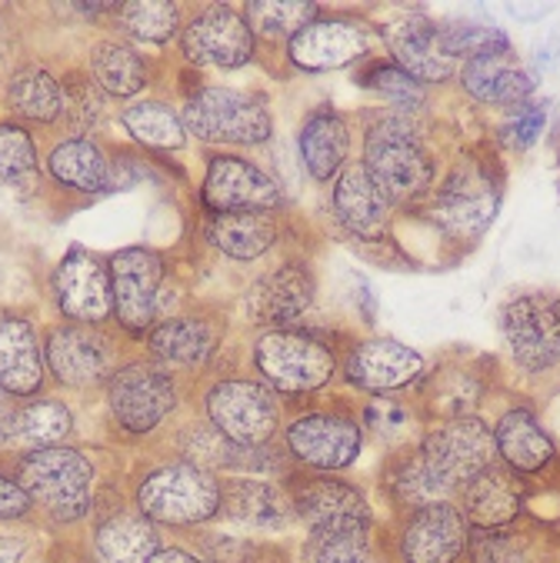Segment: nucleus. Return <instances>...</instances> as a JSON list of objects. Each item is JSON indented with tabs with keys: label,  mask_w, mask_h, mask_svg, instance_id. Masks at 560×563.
<instances>
[{
	"label": "nucleus",
	"mask_w": 560,
	"mask_h": 563,
	"mask_svg": "<svg viewBox=\"0 0 560 563\" xmlns=\"http://www.w3.org/2000/svg\"><path fill=\"white\" fill-rule=\"evenodd\" d=\"M251 367L281 400H307L341 374V354L307 327H274L254 336Z\"/></svg>",
	"instance_id": "1"
},
{
	"label": "nucleus",
	"mask_w": 560,
	"mask_h": 563,
	"mask_svg": "<svg viewBox=\"0 0 560 563\" xmlns=\"http://www.w3.org/2000/svg\"><path fill=\"white\" fill-rule=\"evenodd\" d=\"M361 164L394 200V207L424 197L437 184L433 154L427 151L414 121L404 114H384L367 128Z\"/></svg>",
	"instance_id": "2"
},
{
	"label": "nucleus",
	"mask_w": 560,
	"mask_h": 563,
	"mask_svg": "<svg viewBox=\"0 0 560 563\" xmlns=\"http://www.w3.org/2000/svg\"><path fill=\"white\" fill-rule=\"evenodd\" d=\"M417 454L433 487L443 494V500H451L461 497L471 481H477L487 467L497 464V443L494 430L477 413H468L433 423L417 443Z\"/></svg>",
	"instance_id": "3"
},
{
	"label": "nucleus",
	"mask_w": 560,
	"mask_h": 563,
	"mask_svg": "<svg viewBox=\"0 0 560 563\" xmlns=\"http://www.w3.org/2000/svg\"><path fill=\"white\" fill-rule=\"evenodd\" d=\"M180 121L187 134L204 144H234L257 147L274 134L271 103L264 93L234 90V87H200L187 97Z\"/></svg>",
	"instance_id": "4"
},
{
	"label": "nucleus",
	"mask_w": 560,
	"mask_h": 563,
	"mask_svg": "<svg viewBox=\"0 0 560 563\" xmlns=\"http://www.w3.org/2000/svg\"><path fill=\"white\" fill-rule=\"evenodd\" d=\"M94 464L80 454L77 446H47L31 450L18 464V484L37 504L44 514H51L57 523H74L87 517L94 504Z\"/></svg>",
	"instance_id": "5"
},
{
	"label": "nucleus",
	"mask_w": 560,
	"mask_h": 563,
	"mask_svg": "<svg viewBox=\"0 0 560 563\" xmlns=\"http://www.w3.org/2000/svg\"><path fill=\"white\" fill-rule=\"evenodd\" d=\"M497 210H501V187L494 184L491 170L474 161H461L433 187L424 217L447 241L474 244L491 231Z\"/></svg>",
	"instance_id": "6"
},
{
	"label": "nucleus",
	"mask_w": 560,
	"mask_h": 563,
	"mask_svg": "<svg viewBox=\"0 0 560 563\" xmlns=\"http://www.w3.org/2000/svg\"><path fill=\"white\" fill-rule=\"evenodd\" d=\"M138 510L161 527H200L220 514V481L187 461L164 464L141 481Z\"/></svg>",
	"instance_id": "7"
},
{
	"label": "nucleus",
	"mask_w": 560,
	"mask_h": 563,
	"mask_svg": "<svg viewBox=\"0 0 560 563\" xmlns=\"http://www.w3.org/2000/svg\"><path fill=\"white\" fill-rule=\"evenodd\" d=\"M207 423L234 446H267L281 430V397L257 377H220L204 394Z\"/></svg>",
	"instance_id": "8"
},
{
	"label": "nucleus",
	"mask_w": 560,
	"mask_h": 563,
	"mask_svg": "<svg viewBox=\"0 0 560 563\" xmlns=\"http://www.w3.org/2000/svg\"><path fill=\"white\" fill-rule=\"evenodd\" d=\"M501 333L520 374H550L553 367H560V294H517L501 310Z\"/></svg>",
	"instance_id": "9"
},
{
	"label": "nucleus",
	"mask_w": 560,
	"mask_h": 563,
	"mask_svg": "<svg viewBox=\"0 0 560 563\" xmlns=\"http://www.w3.org/2000/svg\"><path fill=\"white\" fill-rule=\"evenodd\" d=\"M364 423L348 410H300L284 427V454L310 474H338L364 454Z\"/></svg>",
	"instance_id": "10"
},
{
	"label": "nucleus",
	"mask_w": 560,
	"mask_h": 563,
	"mask_svg": "<svg viewBox=\"0 0 560 563\" xmlns=\"http://www.w3.org/2000/svg\"><path fill=\"white\" fill-rule=\"evenodd\" d=\"M177 400H180L177 377L157 361L121 364L118 374L107 380V410L128 433L157 430L177 410Z\"/></svg>",
	"instance_id": "11"
},
{
	"label": "nucleus",
	"mask_w": 560,
	"mask_h": 563,
	"mask_svg": "<svg viewBox=\"0 0 560 563\" xmlns=\"http://www.w3.org/2000/svg\"><path fill=\"white\" fill-rule=\"evenodd\" d=\"M180 54L197 70H241L257 60V37L244 11L207 4L180 31Z\"/></svg>",
	"instance_id": "12"
},
{
	"label": "nucleus",
	"mask_w": 560,
	"mask_h": 563,
	"mask_svg": "<svg viewBox=\"0 0 560 563\" xmlns=\"http://www.w3.org/2000/svg\"><path fill=\"white\" fill-rule=\"evenodd\" d=\"M381 44V31L371 21L348 18V14H330L310 21L290 44H287V60L300 74H330L344 70Z\"/></svg>",
	"instance_id": "13"
},
{
	"label": "nucleus",
	"mask_w": 560,
	"mask_h": 563,
	"mask_svg": "<svg viewBox=\"0 0 560 563\" xmlns=\"http://www.w3.org/2000/svg\"><path fill=\"white\" fill-rule=\"evenodd\" d=\"M200 200L210 213H277L287 203L274 174L238 154L207 157Z\"/></svg>",
	"instance_id": "14"
},
{
	"label": "nucleus",
	"mask_w": 560,
	"mask_h": 563,
	"mask_svg": "<svg viewBox=\"0 0 560 563\" xmlns=\"http://www.w3.org/2000/svg\"><path fill=\"white\" fill-rule=\"evenodd\" d=\"M290 500H294L297 520L307 527L310 540L351 533V530H371V523H374L364 490L341 477H333V474L294 477Z\"/></svg>",
	"instance_id": "15"
},
{
	"label": "nucleus",
	"mask_w": 560,
	"mask_h": 563,
	"mask_svg": "<svg viewBox=\"0 0 560 563\" xmlns=\"http://www.w3.org/2000/svg\"><path fill=\"white\" fill-rule=\"evenodd\" d=\"M44 364L54 374V380L67 390L107 387V380L121 367L114 344L94 327H77V323H61L47 330Z\"/></svg>",
	"instance_id": "16"
},
{
	"label": "nucleus",
	"mask_w": 560,
	"mask_h": 563,
	"mask_svg": "<svg viewBox=\"0 0 560 563\" xmlns=\"http://www.w3.org/2000/svg\"><path fill=\"white\" fill-rule=\"evenodd\" d=\"M110 294H114V320L128 333H151L161 313L164 261L147 247H124L107 261Z\"/></svg>",
	"instance_id": "17"
},
{
	"label": "nucleus",
	"mask_w": 560,
	"mask_h": 563,
	"mask_svg": "<svg viewBox=\"0 0 560 563\" xmlns=\"http://www.w3.org/2000/svg\"><path fill=\"white\" fill-rule=\"evenodd\" d=\"M424 374V357L414 347L394 341V336H367L341 357L344 384L367 397H394L414 387Z\"/></svg>",
	"instance_id": "18"
},
{
	"label": "nucleus",
	"mask_w": 560,
	"mask_h": 563,
	"mask_svg": "<svg viewBox=\"0 0 560 563\" xmlns=\"http://www.w3.org/2000/svg\"><path fill=\"white\" fill-rule=\"evenodd\" d=\"M51 287H54V303L67 323L100 327L114 317V294H110L107 264L84 247H70L61 257Z\"/></svg>",
	"instance_id": "19"
},
{
	"label": "nucleus",
	"mask_w": 560,
	"mask_h": 563,
	"mask_svg": "<svg viewBox=\"0 0 560 563\" xmlns=\"http://www.w3.org/2000/svg\"><path fill=\"white\" fill-rule=\"evenodd\" d=\"M333 223L361 244H377L387 238L394 200L377 187V180L367 174L361 161H351L330 184L327 197Z\"/></svg>",
	"instance_id": "20"
},
{
	"label": "nucleus",
	"mask_w": 560,
	"mask_h": 563,
	"mask_svg": "<svg viewBox=\"0 0 560 563\" xmlns=\"http://www.w3.org/2000/svg\"><path fill=\"white\" fill-rule=\"evenodd\" d=\"M317 297V277L310 261L287 257L274 271H267L261 280H254L248 294V317L261 330L274 327H300L310 313Z\"/></svg>",
	"instance_id": "21"
},
{
	"label": "nucleus",
	"mask_w": 560,
	"mask_h": 563,
	"mask_svg": "<svg viewBox=\"0 0 560 563\" xmlns=\"http://www.w3.org/2000/svg\"><path fill=\"white\" fill-rule=\"evenodd\" d=\"M381 41L384 47L391 51L394 64L414 77L417 84H447L454 80L461 64L454 57H447L443 44H440V34H437V21L427 18V14H400V18H391L384 27H381Z\"/></svg>",
	"instance_id": "22"
},
{
	"label": "nucleus",
	"mask_w": 560,
	"mask_h": 563,
	"mask_svg": "<svg viewBox=\"0 0 560 563\" xmlns=\"http://www.w3.org/2000/svg\"><path fill=\"white\" fill-rule=\"evenodd\" d=\"M464 547L468 520L454 500L410 510L397 543L404 563H458Z\"/></svg>",
	"instance_id": "23"
},
{
	"label": "nucleus",
	"mask_w": 560,
	"mask_h": 563,
	"mask_svg": "<svg viewBox=\"0 0 560 563\" xmlns=\"http://www.w3.org/2000/svg\"><path fill=\"white\" fill-rule=\"evenodd\" d=\"M234 527L281 533L297 523L290 490L257 481V477H228L220 481V514Z\"/></svg>",
	"instance_id": "24"
},
{
	"label": "nucleus",
	"mask_w": 560,
	"mask_h": 563,
	"mask_svg": "<svg viewBox=\"0 0 560 563\" xmlns=\"http://www.w3.org/2000/svg\"><path fill=\"white\" fill-rule=\"evenodd\" d=\"M297 151L307 177L314 184H333L348 164H351V124L333 103H320L307 110L300 131H297Z\"/></svg>",
	"instance_id": "25"
},
{
	"label": "nucleus",
	"mask_w": 560,
	"mask_h": 563,
	"mask_svg": "<svg viewBox=\"0 0 560 563\" xmlns=\"http://www.w3.org/2000/svg\"><path fill=\"white\" fill-rule=\"evenodd\" d=\"M47 364L37 330L28 317L0 313V387L18 400H31L44 390Z\"/></svg>",
	"instance_id": "26"
},
{
	"label": "nucleus",
	"mask_w": 560,
	"mask_h": 563,
	"mask_svg": "<svg viewBox=\"0 0 560 563\" xmlns=\"http://www.w3.org/2000/svg\"><path fill=\"white\" fill-rule=\"evenodd\" d=\"M464 93L484 107H520L537 90V74L514 51L497 57L468 60L458 70Z\"/></svg>",
	"instance_id": "27"
},
{
	"label": "nucleus",
	"mask_w": 560,
	"mask_h": 563,
	"mask_svg": "<svg viewBox=\"0 0 560 563\" xmlns=\"http://www.w3.org/2000/svg\"><path fill=\"white\" fill-rule=\"evenodd\" d=\"M220 347V330L207 317H174L154 323L147 333V354L161 367L174 371H204Z\"/></svg>",
	"instance_id": "28"
},
{
	"label": "nucleus",
	"mask_w": 560,
	"mask_h": 563,
	"mask_svg": "<svg viewBox=\"0 0 560 563\" xmlns=\"http://www.w3.org/2000/svg\"><path fill=\"white\" fill-rule=\"evenodd\" d=\"M494 443H497V461L514 471L517 477L540 474L553 464L557 457V443L543 430L534 410L527 407H510L501 413L494 427Z\"/></svg>",
	"instance_id": "29"
},
{
	"label": "nucleus",
	"mask_w": 560,
	"mask_h": 563,
	"mask_svg": "<svg viewBox=\"0 0 560 563\" xmlns=\"http://www.w3.org/2000/svg\"><path fill=\"white\" fill-rule=\"evenodd\" d=\"M524 484L504 464L487 467L461 490V514L477 530H504L524 514Z\"/></svg>",
	"instance_id": "30"
},
{
	"label": "nucleus",
	"mask_w": 560,
	"mask_h": 563,
	"mask_svg": "<svg viewBox=\"0 0 560 563\" xmlns=\"http://www.w3.org/2000/svg\"><path fill=\"white\" fill-rule=\"evenodd\" d=\"M284 238L277 213H210L207 241L234 264H254L267 257Z\"/></svg>",
	"instance_id": "31"
},
{
	"label": "nucleus",
	"mask_w": 560,
	"mask_h": 563,
	"mask_svg": "<svg viewBox=\"0 0 560 563\" xmlns=\"http://www.w3.org/2000/svg\"><path fill=\"white\" fill-rule=\"evenodd\" d=\"M157 550L161 537L141 510H118L94 530L97 563H151Z\"/></svg>",
	"instance_id": "32"
},
{
	"label": "nucleus",
	"mask_w": 560,
	"mask_h": 563,
	"mask_svg": "<svg viewBox=\"0 0 560 563\" xmlns=\"http://www.w3.org/2000/svg\"><path fill=\"white\" fill-rule=\"evenodd\" d=\"M47 170L67 190H80V194L110 190V157L100 151L97 141L84 134L57 141L47 154Z\"/></svg>",
	"instance_id": "33"
},
{
	"label": "nucleus",
	"mask_w": 560,
	"mask_h": 563,
	"mask_svg": "<svg viewBox=\"0 0 560 563\" xmlns=\"http://www.w3.org/2000/svg\"><path fill=\"white\" fill-rule=\"evenodd\" d=\"M8 107L21 121L51 128L64 118V84L47 67H18L8 77Z\"/></svg>",
	"instance_id": "34"
},
{
	"label": "nucleus",
	"mask_w": 560,
	"mask_h": 563,
	"mask_svg": "<svg viewBox=\"0 0 560 563\" xmlns=\"http://www.w3.org/2000/svg\"><path fill=\"white\" fill-rule=\"evenodd\" d=\"M87 74L110 97H138L147 87V60L124 41L103 37L90 47Z\"/></svg>",
	"instance_id": "35"
},
{
	"label": "nucleus",
	"mask_w": 560,
	"mask_h": 563,
	"mask_svg": "<svg viewBox=\"0 0 560 563\" xmlns=\"http://www.w3.org/2000/svg\"><path fill=\"white\" fill-rule=\"evenodd\" d=\"M424 410L437 420H454L468 417L477 410L484 397V380L471 364H451L440 367L427 384H424Z\"/></svg>",
	"instance_id": "36"
},
{
	"label": "nucleus",
	"mask_w": 560,
	"mask_h": 563,
	"mask_svg": "<svg viewBox=\"0 0 560 563\" xmlns=\"http://www.w3.org/2000/svg\"><path fill=\"white\" fill-rule=\"evenodd\" d=\"M124 131L147 151H157V154H177L184 151L187 144V128L180 121V114L174 107L161 103V100H141V103H131L124 114Z\"/></svg>",
	"instance_id": "37"
},
{
	"label": "nucleus",
	"mask_w": 560,
	"mask_h": 563,
	"mask_svg": "<svg viewBox=\"0 0 560 563\" xmlns=\"http://www.w3.org/2000/svg\"><path fill=\"white\" fill-rule=\"evenodd\" d=\"M320 8L304 4V0H257L244 8V18L257 37V47H284L310 24L317 21Z\"/></svg>",
	"instance_id": "38"
},
{
	"label": "nucleus",
	"mask_w": 560,
	"mask_h": 563,
	"mask_svg": "<svg viewBox=\"0 0 560 563\" xmlns=\"http://www.w3.org/2000/svg\"><path fill=\"white\" fill-rule=\"evenodd\" d=\"M74 430V413L67 404L61 400H28L18 407L14 417V437L11 446H24L31 450H47V446H61Z\"/></svg>",
	"instance_id": "39"
},
{
	"label": "nucleus",
	"mask_w": 560,
	"mask_h": 563,
	"mask_svg": "<svg viewBox=\"0 0 560 563\" xmlns=\"http://www.w3.org/2000/svg\"><path fill=\"white\" fill-rule=\"evenodd\" d=\"M437 34H440L447 57H454L458 64L514 51L510 37L501 27L481 24V21H437Z\"/></svg>",
	"instance_id": "40"
},
{
	"label": "nucleus",
	"mask_w": 560,
	"mask_h": 563,
	"mask_svg": "<svg viewBox=\"0 0 560 563\" xmlns=\"http://www.w3.org/2000/svg\"><path fill=\"white\" fill-rule=\"evenodd\" d=\"M41 180V161H37V144L28 134L24 124L4 121L0 124V184L11 190H34Z\"/></svg>",
	"instance_id": "41"
},
{
	"label": "nucleus",
	"mask_w": 560,
	"mask_h": 563,
	"mask_svg": "<svg viewBox=\"0 0 560 563\" xmlns=\"http://www.w3.org/2000/svg\"><path fill=\"white\" fill-rule=\"evenodd\" d=\"M118 24L128 37L164 47L180 34V8L167 0H134L118 8Z\"/></svg>",
	"instance_id": "42"
},
{
	"label": "nucleus",
	"mask_w": 560,
	"mask_h": 563,
	"mask_svg": "<svg viewBox=\"0 0 560 563\" xmlns=\"http://www.w3.org/2000/svg\"><path fill=\"white\" fill-rule=\"evenodd\" d=\"M354 80H358L364 90L384 97V100L394 107V114H404V118L414 114V110H420V107L427 103L424 84H417L414 77H407L394 60H371V64H364V67L354 74Z\"/></svg>",
	"instance_id": "43"
},
{
	"label": "nucleus",
	"mask_w": 560,
	"mask_h": 563,
	"mask_svg": "<svg viewBox=\"0 0 560 563\" xmlns=\"http://www.w3.org/2000/svg\"><path fill=\"white\" fill-rule=\"evenodd\" d=\"M310 563H377L371 530H351L310 540Z\"/></svg>",
	"instance_id": "44"
},
{
	"label": "nucleus",
	"mask_w": 560,
	"mask_h": 563,
	"mask_svg": "<svg viewBox=\"0 0 560 563\" xmlns=\"http://www.w3.org/2000/svg\"><path fill=\"white\" fill-rule=\"evenodd\" d=\"M414 423H417V413L397 397H371L364 404V427L387 443H404Z\"/></svg>",
	"instance_id": "45"
},
{
	"label": "nucleus",
	"mask_w": 560,
	"mask_h": 563,
	"mask_svg": "<svg viewBox=\"0 0 560 563\" xmlns=\"http://www.w3.org/2000/svg\"><path fill=\"white\" fill-rule=\"evenodd\" d=\"M103 114V97L97 93V84L90 74L77 70L64 80V118L74 121L77 131H90L97 128Z\"/></svg>",
	"instance_id": "46"
},
{
	"label": "nucleus",
	"mask_w": 560,
	"mask_h": 563,
	"mask_svg": "<svg viewBox=\"0 0 560 563\" xmlns=\"http://www.w3.org/2000/svg\"><path fill=\"white\" fill-rule=\"evenodd\" d=\"M543 124H547V103L540 100H527L520 107L510 110V118L501 124L497 137L507 151L514 154H524L537 144V137L543 134Z\"/></svg>",
	"instance_id": "47"
},
{
	"label": "nucleus",
	"mask_w": 560,
	"mask_h": 563,
	"mask_svg": "<svg viewBox=\"0 0 560 563\" xmlns=\"http://www.w3.org/2000/svg\"><path fill=\"white\" fill-rule=\"evenodd\" d=\"M474 563H520L517 540L501 530H481L474 537Z\"/></svg>",
	"instance_id": "48"
},
{
	"label": "nucleus",
	"mask_w": 560,
	"mask_h": 563,
	"mask_svg": "<svg viewBox=\"0 0 560 563\" xmlns=\"http://www.w3.org/2000/svg\"><path fill=\"white\" fill-rule=\"evenodd\" d=\"M31 507H34V504H31V497L24 494V487L18 484V477L0 474V520L28 517Z\"/></svg>",
	"instance_id": "49"
},
{
	"label": "nucleus",
	"mask_w": 560,
	"mask_h": 563,
	"mask_svg": "<svg viewBox=\"0 0 560 563\" xmlns=\"http://www.w3.org/2000/svg\"><path fill=\"white\" fill-rule=\"evenodd\" d=\"M18 407H21V400H18V397H11L4 387H0V446H11Z\"/></svg>",
	"instance_id": "50"
},
{
	"label": "nucleus",
	"mask_w": 560,
	"mask_h": 563,
	"mask_svg": "<svg viewBox=\"0 0 560 563\" xmlns=\"http://www.w3.org/2000/svg\"><path fill=\"white\" fill-rule=\"evenodd\" d=\"M151 563H207V560H200L197 553H190V550H184V547H161V550L151 556Z\"/></svg>",
	"instance_id": "51"
},
{
	"label": "nucleus",
	"mask_w": 560,
	"mask_h": 563,
	"mask_svg": "<svg viewBox=\"0 0 560 563\" xmlns=\"http://www.w3.org/2000/svg\"><path fill=\"white\" fill-rule=\"evenodd\" d=\"M24 553V547L11 537H0V563H18Z\"/></svg>",
	"instance_id": "52"
},
{
	"label": "nucleus",
	"mask_w": 560,
	"mask_h": 563,
	"mask_svg": "<svg viewBox=\"0 0 560 563\" xmlns=\"http://www.w3.org/2000/svg\"><path fill=\"white\" fill-rule=\"evenodd\" d=\"M0 274H4V257H0Z\"/></svg>",
	"instance_id": "53"
}]
</instances>
